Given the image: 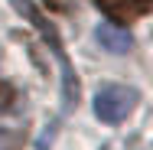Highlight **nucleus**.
Wrapping results in <instances>:
<instances>
[{"label":"nucleus","instance_id":"obj_3","mask_svg":"<svg viewBox=\"0 0 153 150\" xmlns=\"http://www.w3.org/2000/svg\"><path fill=\"white\" fill-rule=\"evenodd\" d=\"M108 16H111V23L117 26V23H134V20H140V16H147L153 7V0H94Z\"/></svg>","mask_w":153,"mask_h":150},{"label":"nucleus","instance_id":"obj_5","mask_svg":"<svg viewBox=\"0 0 153 150\" xmlns=\"http://www.w3.org/2000/svg\"><path fill=\"white\" fill-rule=\"evenodd\" d=\"M13 98H16V91L10 82H0V108H10L13 104Z\"/></svg>","mask_w":153,"mask_h":150},{"label":"nucleus","instance_id":"obj_4","mask_svg":"<svg viewBox=\"0 0 153 150\" xmlns=\"http://www.w3.org/2000/svg\"><path fill=\"white\" fill-rule=\"evenodd\" d=\"M94 39H98L104 49H111V52H130V46H134V39L127 36V30L114 26V23H101V26L94 30Z\"/></svg>","mask_w":153,"mask_h":150},{"label":"nucleus","instance_id":"obj_1","mask_svg":"<svg viewBox=\"0 0 153 150\" xmlns=\"http://www.w3.org/2000/svg\"><path fill=\"white\" fill-rule=\"evenodd\" d=\"M137 101L140 98H137L134 88L108 82V85H101V88L94 91V114H98V121H104V124H121L137 108Z\"/></svg>","mask_w":153,"mask_h":150},{"label":"nucleus","instance_id":"obj_2","mask_svg":"<svg viewBox=\"0 0 153 150\" xmlns=\"http://www.w3.org/2000/svg\"><path fill=\"white\" fill-rule=\"evenodd\" d=\"M10 3H13V7H16V13H23L33 26L42 33V39L56 49V56H59V62H62V72H65V95H68V101H72V98H78V78H75V75H72V69H68V59H65V52H62V43H59L56 26L39 13V7H36L33 0H10Z\"/></svg>","mask_w":153,"mask_h":150}]
</instances>
